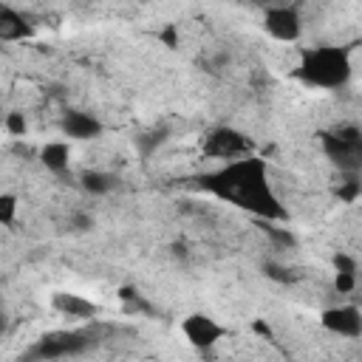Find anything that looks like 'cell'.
Wrapping results in <instances>:
<instances>
[{
    "label": "cell",
    "instance_id": "10",
    "mask_svg": "<svg viewBox=\"0 0 362 362\" xmlns=\"http://www.w3.org/2000/svg\"><path fill=\"white\" fill-rule=\"evenodd\" d=\"M28 34H31L28 20H25L20 11H14L11 6L0 3V40L14 42V40H23V37H28Z\"/></svg>",
    "mask_w": 362,
    "mask_h": 362
},
{
    "label": "cell",
    "instance_id": "16",
    "mask_svg": "<svg viewBox=\"0 0 362 362\" xmlns=\"http://www.w3.org/2000/svg\"><path fill=\"white\" fill-rule=\"evenodd\" d=\"M119 297H122V303H124L127 311H150V305L141 300V294H139L136 288H127V286H124V288L119 291Z\"/></svg>",
    "mask_w": 362,
    "mask_h": 362
},
{
    "label": "cell",
    "instance_id": "7",
    "mask_svg": "<svg viewBox=\"0 0 362 362\" xmlns=\"http://www.w3.org/2000/svg\"><path fill=\"white\" fill-rule=\"evenodd\" d=\"M181 331H184V337L189 339V345H195V348H201V351L212 348V345L226 334V328L218 325V322H215L212 317H206V314H189V317L181 322Z\"/></svg>",
    "mask_w": 362,
    "mask_h": 362
},
{
    "label": "cell",
    "instance_id": "1",
    "mask_svg": "<svg viewBox=\"0 0 362 362\" xmlns=\"http://www.w3.org/2000/svg\"><path fill=\"white\" fill-rule=\"evenodd\" d=\"M201 187L209 189L212 195L252 212L260 221H286V209L274 198L269 178H266V164L260 158L243 156L238 161H229L223 170L209 173L201 178Z\"/></svg>",
    "mask_w": 362,
    "mask_h": 362
},
{
    "label": "cell",
    "instance_id": "23",
    "mask_svg": "<svg viewBox=\"0 0 362 362\" xmlns=\"http://www.w3.org/2000/svg\"><path fill=\"white\" fill-rule=\"evenodd\" d=\"M71 226H74L76 232H85V229H90V226H93V218H90V215H85V212H76V215H71Z\"/></svg>",
    "mask_w": 362,
    "mask_h": 362
},
{
    "label": "cell",
    "instance_id": "5",
    "mask_svg": "<svg viewBox=\"0 0 362 362\" xmlns=\"http://www.w3.org/2000/svg\"><path fill=\"white\" fill-rule=\"evenodd\" d=\"M249 150L252 141L232 127H215L204 139V153L212 158H238V156H249Z\"/></svg>",
    "mask_w": 362,
    "mask_h": 362
},
{
    "label": "cell",
    "instance_id": "9",
    "mask_svg": "<svg viewBox=\"0 0 362 362\" xmlns=\"http://www.w3.org/2000/svg\"><path fill=\"white\" fill-rule=\"evenodd\" d=\"M62 130L71 139H96L102 133V124L93 116L82 113V110H68L65 119H62Z\"/></svg>",
    "mask_w": 362,
    "mask_h": 362
},
{
    "label": "cell",
    "instance_id": "20",
    "mask_svg": "<svg viewBox=\"0 0 362 362\" xmlns=\"http://www.w3.org/2000/svg\"><path fill=\"white\" fill-rule=\"evenodd\" d=\"M6 130H8L11 136H23V133H25V119H23V113H8V116H6Z\"/></svg>",
    "mask_w": 362,
    "mask_h": 362
},
{
    "label": "cell",
    "instance_id": "17",
    "mask_svg": "<svg viewBox=\"0 0 362 362\" xmlns=\"http://www.w3.org/2000/svg\"><path fill=\"white\" fill-rule=\"evenodd\" d=\"M14 212H17V198L14 195H0V223H11L14 221Z\"/></svg>",
    "mask_w": 362,
    "mask_h": 362
},
{
    "label": "cell",
    "instance_id": "22",
    "mask_svg": "<svg viewBox=\"0 0 362 362\" xmlns=\"http://www.w3.org/2000/svg\"><path fill=\"white\" fill-rule=\"evenodd\" d=\"M161 139H164V130H158V133H147V136H141L139 139V147H141V153L147 156L156 144H161Z\"/></svg>",
    "mask_w": 362,
    "mask_h": 362
},
{
    "label": "cell",
    "instance_id": "12",
    "mask_svg": "<svg viewBox=\"0 0 362 362\" xmlns=\"http://www.w3.org/2000/svg\"><path fill=\"white\" fill-rule=\"evenodd\" d=\"M68 156H71V153H68V144H62V141H51V144L42 147L40 161L45 164V170L62 175V173L68 170Z\"/></svg>",
    "mask_w": 362,
    "mask_h": 362
},
{
    "label": "cell",
    "instance_id": "4",
    "mask_svg": "<svg viewBox=\"0 0 362 362\" xmlns=\"http://www.w3.org/2000/svg\"><path fill=\"white\" fill-rule=\"evenodd\" d=\"M88 345H90V337L82 334V331H57V334L42 337L34 345L31 356H37V359H59V356L82 354Z\"/></svg>",
    "mask_w": 362,
    "mask_h": 362
},
{
    "label": "cell",
    "instance_id": "2",
    "mask_svg": "<svg viewBox=\"0 0 362 362\" xmlns=\"http://www.w3.org/2000/svg\"><path fill=\"white\" fill-rule=\"evenodd\" d=\"M297 74L311 88H342L351 79V59L345 48L337 45H314L300 51Z\"/></svg>",
    "mask_w": 362,
    "mask_h": 362
},
{
    "label": "cell",
    "instance_id": "13",
    "mask_svg": "<svg viewBox=\"0 0 362 362\" xmlns=\"http://www.w3.org/2000/svg\"><path fill=\"white\" fill-rule=\"evenodd\" d=\"M82 187H85L90 195H102V192H107V189L113 187V178H110L107 173L90 170V173H85V175H82Z\"/></svg>",
    "mask_w": 362,
    "mask_h": 362
},
{
    "label": "cell",
    "instance_id": "24",
    "mask_svg": "<svg viewBox=\"0 0 362 362\" xmlns=\"http://www.w3.org/2000/svg\"><path fill=\"white\" fill-rule=\"evenodd\" d=\"M161 40H164L170 48H175V28H173V25H170V28H164V31H161Z\"/></svg>",
    "mask_w": 362,
    "mask_h": 362
},
{
    "label": "cell",
    "instance_id": "6",
    "mask_svg": "<svg viewBox=\"0 0 362 362\" xmlns=\"http://www.w3.org/2000/svg\"><path fill=\"white\" fill-rule=\"evenodd\" d=\"M263 28H266L269 37H274L280 42H294V40H300V31H303L300 11L291 8V6H274V8L266 11Z\"/></svg>",
    "mask_w": 362,
    "mask_h": 362
},
{
    "label": "cell",
    "instance_id": "21",
    "mask_svg": "<svg viewBox=\"0 0 362 362\" xmlns=\"http://www.w3.org/2000/svg\"><path fill=\"white\" fill-rule=\"evenodd\" d=\"M334 269H337V272L356 274V263H354V257H348V255H342V252H337V255H334Z\"/></svg>",
    "mask_w": 362,
    "mask_h": 362
},
{
    "label": "cell",
    "instance_id": "15",
    "mask_svg": "<svg viewBox=\"0 0 362 362\" xmlns=\"http://www.w3.org/2000/svg\"><path fill=\"white\" fill-rule=\"evenodd\" d=\"M263 274H266L269 280H274V283H283V286H288V283L297 280V274H294L291 269L280 266V263H266V266H263Z\"/></svg>",
    "mask_w": 362,
    "mask_h": 362
},
{
    "label": "cell",
    "instance_id": "3",
    "mask_svg": "<svg viewBox=\"0 0 362 362\" xmlns=\"http://www.w3.org/2000/svg\"><path fill=\"white\" fill-rule=\"evenodd\" d=\"M322 150L345 175H356L362 170V133L356 127H339L334 133H325Z\"/></svg>",
    "mask_w": 362,
    "mask_h": 362
},
{
    "label": "cell",
    "instance_id": "18",
    "mask_svg": "<svg viewBox=\"0 0 362 362\" xmlns=\"http://www.w3.org/2000/svg\"><path fill=\"white\" fill-rule=\"evenodd\" d=\"M362 192V184L356 181V175H345V181L339 184V198L342 201H354Z\"/></svg>",
    "mask_w": 362,
    "mask_h": 362
},
{
    "label": "cell",
    "instance_id": "8",
    "mask_svg": "<svg viewBox=\"0 0 362 362\" xmlns=\"http://www.w3.org/2000/svg\"><path fill=\"white\" fill-rule=\"evenodd\" d=\"M322 325L339 337H359L362 334V311L356 305H337L322 311Z\"/></svg>",
    "mask_w": 362,
    "mask_h": 362
},
{
    "label": "cell",
    "instance_id": "19",
    "mask_svg": "<svg viewBox=\"0 0 362 362\" xmlns=\"http://www.w3.org/2000/svg\"><path fill=\"white\" fill-rule=\"evenodd\" d=\"M334 286H337V291H339V294H348V291H354V286H356V274H348V272H337V277H334Z\"/></svg>",
    "mask_w": 362,
    "mask_h": 362
},
{
    "label": "cell",
    "instance_id": "11",
    "mask_svg": "<svg viewBox=\"0 0 362 362\" xmlns=\"http://www.w3.org/2000/svg\"><path fill=\"white\" fill-rule=\"evenodd\" d=\"M54 308L59 314H68V317H76V320H88V317L96 314V305L90 300H85L79 294H65V291L54 294Z\"/></svg>",
    "mask_w": 362,
    "mask_h": 362
},
{
    "label": "cell",
    "instance_id": "14",
    "mask_svg": "<svg viewBox=\"0 0 362 362\" xmlns=\"http://www.w3.org/2000/svg\"><path fill=\"white\" fill-rule=\"evenodd\" d=\"M260 229L269 235V240L272 243H277V246H294L297 243V238L288 232V229H283V226H277V223H272V221H260Z\"/></svg>",
    "mask_w": 362,
    "mask_h": 362
}]
</instances>
